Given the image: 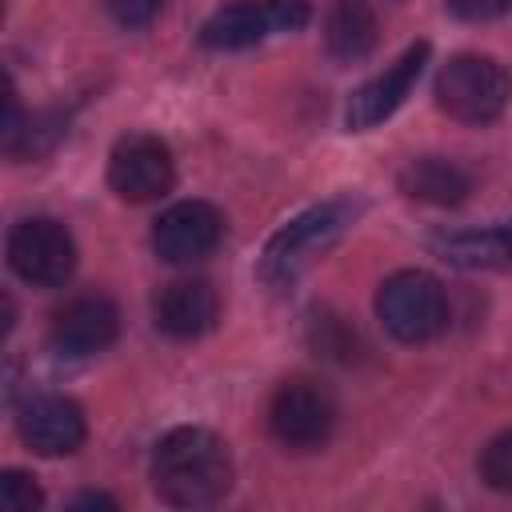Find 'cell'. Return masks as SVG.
<instances>
[{
    "label": "cell",
    "mask_w": 512,
    "mask_h": 512,
    "mask_svg": "<svg viewBox=\"0 0 512 512\" xmlns=\"http://www.w3.org/2000/svg\"><path fill=\"white\" fill-rule=\"evenodd\" d=\"M152 488L172 508H208L232 488V452L208 428H172L152 452Z\"/></svg>",
    "instance_id": "obj_1"
},
{
    "label": "cell",
    "mask_w": 512,
    "mask_h": 512,
    "mask_svg": "<svg viewBox=\"0 0 512 512\" xmlns=\"http://www.w3.org/2000/svg\"><path fill=\"white\" fill-rule=\"evenodd\" d=\"M360 204L348 200V196H336V200H324V204H312L304 208L300 216H292L264 248L260 256V280L268 288H288L324 248H332L348 224L356 220Z\"/></svg>",
    "instance_id": "obj_2"
},
{
    "label": "cell",
    "mask_w": 512,
    "mask_h": 512,
    "mask_svg": "<svg viewBox=\"0 0 512 512\" xmlns=\"http://www.w3.org/2000/svg\"><path fill=\"white\" fill-rule=\"evenodd\" d=\"M512 100V76L500 60L480 52L452 56L436 76V104L460 124H488Z\"/></svg>",
    "instance_id": "obj_3"
},
{
    "label": "cell",
    "mask_w": 512,
    "mask_h": 512,
    "mask_svg": "<svg viewBox=\"0 0 512 512\" xmlns=\"http://www.w3.org/2000/svg\"><path fill=\"white\" fill-rule=\"evenodd\" d=\"M376 316L400 344H424L448 328V296L436 276L420 268L392 272L376 292Z\"/></svg>",
    "instance_id": "obj_4"
},
{
    "label": "cell",
    "mask_w": 512,
    "mask_h": 512,
    "mask_svg": "<svg viewBox=\"0 0 512 512\" xmlns=\"http://www.w3.org/2000/svg\"><path fill=\"white\" fill-rule=\"evenodd\" d=\"M308 24V4L304 0H236L216 8L204 28H200V44L212 52H236V48H252L276 32H296Z\"/></svg>",
    "instance_id": "obj_5"
},
{
    "label": "cell",
    "mask_w": 512,
    "mask_h": 512,
    "mask_svg": "<svg viewBox=\"0 0 512 512\" xmlns=\"http://www.w3.org/2000/svg\"><path fill=\"white\" fill-rule=\"evenodd\" d=\"M336 424V404L332 392L308 376H292L276 388L272 404H268V428L284 448L308 452L320 448L332 436Z\"/></svg>",
    "instance_id": "obj_6"
},
{
    "label": "cell",
    "mask_w": 512,
    "mask_h": 512,
    "mask_svg": "<svg viewBox=\"0 0 512 512\" xmlns=\"http://www.w3.org/2000/svg\"><path fill=\"white\" fill-rule=\"evenodd\" d=\"M8 264L24 284L56 288L76 268V244L60 220L32 216L8 232Z\"/></svg>",
    "instance_id": "obj_7"
},
{
    "label": "cell",
    "mask_w": 512,
    "mask_h": 512,
    "mask_svg": "<svg viewBox=\"0 0 512 512\" xmlns=\"http://www.w3.org/2000/svg\"><path fill=\"white\" fill-rule=\"evenodd\" d=\"M176 180V164L172 152L160 136L148 132H128L112 144L108 156V184L120 200L144 204V200H160Z\"/></svg>",
    "instance_id": "obj_8"
},
{
    "label": "cell",
    "mask_w": 512,
    "mask_h": 512,
    "mask_svg": "<svg viewBox=\"0 0 512 512\" xmlns=\"http://www.w3.org/2000/svg\"><path fill=\"white\" fill-rule=\"evenodd\" d=\"M224 236V216L208 200H180L164 208L152 224V248L164 264H196L216 252Z\"/></svg>",
    "instance_id": "obj_9"
},
{
    "label": "cell",
    "mask_w": 512,
    "mask_h": 512,
    "mask_svg": "<svg viewBox=\"0 0 512 512\" xmlns=\"http://www.w3.org/2000/svg\"><path fill=\"white\" fill-rule=\"evenodd\" d=\"M428 44L424 40H416V44H408L380 76H372L368 84H360L356 92H352V100H348V112H344V120H348V128L352 132H368V128H376V124H384L408 96H412V88H416V80H420V72H424V64H428Z\"/></svg>",
    "instance_id": "obj_10"
},
{
    "label": "cell",
    "mask_w": 512,
    "mask_h": 512,
    "mask_svg": "<svg viewBox=\"0 0 512 512\" xmlns=\"http://www.w3.org/2000/svg\"><path fill=\"white\" fill-rule=\"evenodd\" d=\"M16 428H20V440L32 452H40V456H68L88 436V424H84L80 404L68 400V396H56V392L28 396L20 404Z\"/></svg>",
    "instance_id": "obj_11"
},
{
    "label": "cell",
    "mask_w": 512,
    "mask_h": 512,
    "mask_svg": "<svg viewBox=\"0 0 512 512\" xmlns=\"http://www.w3.org/2000/svg\"><path fill=\"white\" fill-rule=\"evenodd\" d=\"M120 332V312L108 296H76L68 300L52 320V348L68 360H84L104 352Z\"/></svg>",
    "instance_id": "obj_12"
},
{
    "label": "cell",
    "mask_w": 512,
    "mask_h": 512,
    "mask_svg": "<svg viewBox=\"0 0 512 512\" xmlns=\"http://www.w3.org/2000/svg\"><path fill=\"white\" fill-rule=\"evenodd\" d=\"M220 316V296L208 280H172L152 296V320L164 336L172 340H192L204 336Z\"/></svg>",
    "instance_id": "obj_13"
},
{
    "label": "cell",
    "mask_w": 512,
    "mask_h": 512,
    "mask_svg": "<svg viewBox=\"0 0 512 512\" xmlns=\"http://www.w3.org/2000/svg\"><path fill=\"white\" fill-rule=\"evenodd\" d=\"M428 248L452 268H512V220L484 228H444L428 236Z\"/></svg>",
    "instance_id": "obj_14"
},
{
    "label": "cell",
    "mask_w": 512,
    "mask_h": 512,
    "mask_svg": "<svg viewBox=\"0 0 512 512\" xmlns=\"http://www.w3.org/2000/svg\"><path fill=\"white\" fill-rule=\"evenodd\" d=\"M400 192L412 196V200H424V204H460L468 192H472V176L456 164V160H444V156H420V160H408L400 168Z\"/></svg>",
    "instance_id": "obj_15"
},
{
    "label": "cell",
    "mask_w": 512,
    "mask_h": 512,
    "mask_svg": "<svg viewBox=\"0 0 512 512\" xmlns=\"http://www.w3.org/2000/svg\"><path fill=\"white\" fill-rule=\"evenodd\" d=\"M376 44V16L364 0H336L324 16V48L340 64H356Z\"/></svg>",
    "instance_id": "obj_16"
},
{
    "label": "cell",
    "mask_w": 512,
    "mask_h": 512,
    "mask_svg": "<svg viewBox=\"0 0 512 512\" xmlns=\"http://www.w3.org/2000/svg\"><path fill=\"white\" fill-rule=\"evenodd\" d=\"M480 480L496 492H512V428L492 436L480 452Z\"/></svg>",
    "instance_id": "obj_17"
},
{
    "label": "cell",
    "mask_w": 512,
    "mask_h": 512,
    "mask_svg": "<svg viewBox=\"0 0 512 512\" xmlns=\"http://www.w3.org/2000/svg\"><path fill=\"white\" fill-rule=\"evenodd\" d=\"M0 504H4L8 512H32V508L44 504V496H40V484H36L28 472L8 468V472L0 476Z\"/></svg>",
    "instance_id": "obj_18"
},
{
    "label": "cell",
    "mask_w": 512,
    "mask_h": 512,
    "mask_svg": "<svg viewBox=\"0 0 512 512\" xmlns=\"http://www.w3.org/2000/svg\"><path fill=\"white\" fill-rule=\"evenodd\" d=\"M312 344H316L320 352H328V356L348 360L356 340H352V332H348L336 316H312Z\"/></svg>",
    "instance_id": "obj_19"
},
{
    "label": "cell",
    "mask_w": 512,
    "mask_h": 512,
    "mask_svg": "<svg viewBox=\"0 0 512 512\" xmlns=\"http://www.w3.org/2000/svg\"><path fill=\"white\" fill-rule=\"evenodd\" d=\"M104 8L112 12L116 24L124 28H144L156 20V12L164 8V0H104Z\"/></svg>",
    "instance_id": "obj_20"
},
{
    "label": "cell",
    "mask_w": 512,
    "mask_h": 512,
    "mask_svg": "<svg viewBox=\"0 0 512 512\" xmlns=\"http://www.w3.org/2000/svg\"><path fill=\"white\" fill-rule=\"evenodd\" d=\"M444 4H448L452 16L472 20V24H480V20H496V16H504V12L512 8V0H444Z\"/></svg>",
    "instance_id": "obj_21"
},
{
    "label": "cell",
    "mask_w": 512,
    "mask_h": 512,
    "mask_svg": "<svg viewBox=\"0 0 512 512\" xmlns=\"http://www.w3.org/2000/svg\"><path fill=\"white\" fill-rule=\"evenodd\" d=\"M72 508H116V500L104 496V492H84V496L72 500Z\"/></svg>",
    "instance_id": "obj_22"
}]
</instances>
